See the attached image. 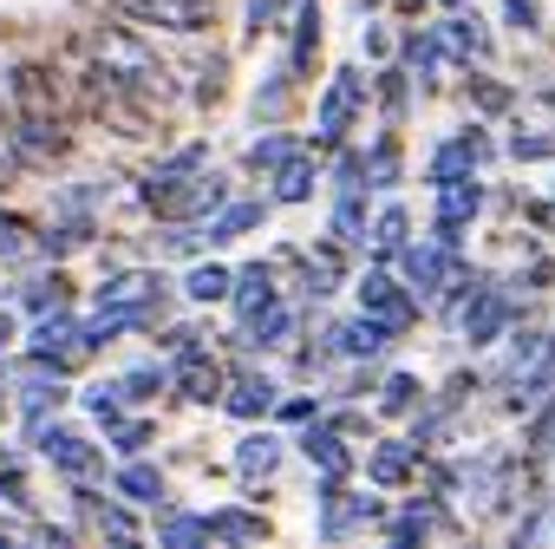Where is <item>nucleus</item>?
<instances>
[{
  "mask_svg": "<svg viewBox=\"0 0 555 549\" xmlns=\"http://www.w3.org/2000/svg\"><path fill=\"white\" fill-rule=\"evenodd\" d=\"M112 14H125L138 27H170V34H203L216 21L209 0H112Z\"/></svg>",
  "mask_w": 555,
  "mask_h": 549,
  "instance_id": "f257e3e1",
  "label": "nucleus"
},
{
  "mask_svg": "<svg viewBox=\"0 0 555 549\" xmlns=\"http://www.w3.org/2000/svg\"><path fill=\"white\" fill-rule=\"evenodd\" d=\"M360 99H366V79H360V73H340V79L327 86V99H321V138H327V144L347 131V118L360 112Z\"/></svg>",
  "mask_w": 555,
  "mask_h": 549,
  "instance_id": "f03ea898",
  "label": "nucleus"
},
{
  "mask_svg": "<svg viewBox=\"0 0 555 549\" xmlns=\"http://www.w3.org/2000/svg\"><path fill=\"white\" fill-rule=\"evenodd\" d=\"M14 99H21V118H60V79L40 66H21Z\"/></svg>",
  "mask_w": 555,
  "mask_h": 549,
  "instance_id": "7ed1b4c3",
  "label": "nucleus"
},
{
  "mask_svg": "<svg viewBox=\"0 0 555 549\" xmlns=\"http://www.w3.org/2000/svg\"><path fill=\"white\" fill-rule=\"evenodd\" d=\"M360 302H366V315L386 328V334H399L405 321H412V308H405V295L386 282V274H366V282H360Z\"/></svg>",
  "mask_w": 555,
  "mask_h": 549,
  "instance_id": "20e7f679",
  "label": "nucleus"
},
{
  "mask_svg": "<svg viewBox=\"0 0 555 549\" xmlns=\"http://www.w3.org/2000/svg\"><path fill=\"white\" fill-rule=\"evenodd\" d=\"M503 328H509V302H503L496 289H483V295L470 302V315H464V334H470V341H496Z\"/></svg>",
  "mask_w": 555,
  "mask_h": 549,
  "instance_id": "39448f33",
  "label": "nucleus"
},
{
  "mask_svg": "<svg viewBox=\"0 0 555 549\" xmlns=\"http://www.w3.org/2000/svg\"><path fill=\"white\" fill-rule=\"evenodd\" d=\"M21 151H34V157H53V151H66V131H60V118H21Z\"/></svg>",
  "mask_w": 555,
  "mask_h": 549,
  "instance_id": "423d86ee",
  "label": "nucleus"
},
{
  "mask_svg": "<svg viewBox=\"0 0 555 549\" xmlns=\"http://www.w3.org/2000/svg\"><path fill=\"white\" fill-rule=\"evenodd\" d=\"M177 386H183V399H216V393H222V373H216L203 354H190L183 373H177Z\"/></svg>",
  "mask_w": 555,
  "mask_h": 549,
  "instance_id": "0eeeda50",
  "label": "nucleus"
},
{
  "mask_svg": "<svg viewBox=\"0 0 555 549\" xmlns=\"http://www.w3.org/2000/svg\"><path fill=\"white\" fill-rule=\"evenodd\" d=\"M360 516H373V497H340V490H334V497H327V516H321V529H327V536H347Z\"/></svg>",
  "mask_w": 555,
  "mask_h": 549,
  "instance_id": "6e6552de",
  "label": "nucleus"
},
{
  "mask_svg": "<svg viewBox=\"0 0 555 549\" xmlns=\"http://www.w3.org/2000/svg\"><path fill=\"white\" fill-rule=\"evenodd\" d=\"M274 458H282V445H274L268 432H255V438H242V451H235V464H242V477H268V471H274Z\"/></svg>",
  "mask_w": 555,
  "mask_h": 549,
  "instance_id": "1a4fd4ad",
  "label": "nucleus"
},
{
  "mask_svg": "<svg viewBox=\"0 0 555 549\" xmlns=\"http://www.w3.org/2000/svg\"><path fill=\"white\" fill-rule=\"evenodd\" d=\"M334 341H340V354H379V347H386V328L366 315V321H347Z\"/></svg>",
  "mask_w": 555,
  "mask_h": 549,
  "instance_id": "9d476101",
  "label": "nucleus"
},
{
  "mask_svg": "<svg viewBox=\"0 0 555 549\" xmlns=\"http://www.w3.org/2000/svg\"><path fill=\"white\" fill-rule=\"evenodd\" d=\"M268 406H274V386H268V380H235V393H229V412L255 419V412H268Z\"/></svg>",
  "mask_w": 555,
  "mask_h": 549,
  "instance_id": "9b49d317",
  "label": "nucleus"
},
{
  "mask_svg": "<svg viewBox=\"0 0 555 549\" xmlns=\"http://www.w3.org/2000/svg\"><path fill=\"white\" fill-rule=\"evenodd\" d=\"M268 302H274V295H268V268H248L242 282H235V308H242V315H268Z\"/></svg>",
  "mask_w": 555,
  "mask_h": 549,
  "instance_id": "f8f14e48",
  "label": "nucleus"
},
{
  "mask_svg": "<svg viewBox=\"0 0 555 549\" xmlns=\"http://www.w3.org/2000/svg\"><path fill=\"white\" fill-rule=\"evenodd\" d=\"M301 451H308L327 477H340V471H347V451H340V438H334V432H308V445H301Z\"/></svg>",
  "mask_w": 555,
  "mask_h": 549,
  "instance_id": "ddd939ff",
  "label": "nucleus"
},
{
  "mask_svg": "<svg viewBox=\"0 0 555 549\" xmlns=\"http://www.w3.org/2000/svg\"><path fill=\"white\" fill-rule=\"evenodd\" d=\"M308 183H314V164H308V157H295V164H282V177H274V196H282V203H301V196H308Z\"/></svg>",
  "mask_w": 555,
  "mask_h": 549,
  "instance_id": "4468645a",
  "label": "nucleus"
},
{
  "mask_svg": "<svg viewBox=\"0 0 555 549\" xmlns=\"http://www.w3.org/2000/svg\"><path fill=\"white\" fill-rule=\"evenodd\" d=\"M373 477H379V484H405V477H412V451H405V445L373 451Z\"/></svg>",
  "mask_w": 555,
  "mask_h": 549,
  "instance_id": "2eb2a0df",
  "label": "nucleus"
},
{
  "mask_svg": "<svg viewBox=\"0 0 555 549\" xmlns=\"http://www.w3.org/2000/svg\"><path fill=\"white\" fill-rule=\"evenodd\" d=\"M118 490H125V497H138V503H157V497H164V477H157L151 464H131V471L118 477Z\"/></svg>",
  "mask_w": 555,
  "mask_h": 549,
  "instance_id": "dca6fc26",
  "label": "nucleus"
},
{
  "mask_svg": "<svg viewBox=\"0 0 555 549\" xmlns=\"http://www.w3.org/2000/svg\"><path fill=\"white\" fill-rule=\"evenodd\" d=\"M255 222H261V203H235V209H222V216H216V229H209V235L222 242V235H242V229H255Z\"/></svg>",
  "mask_w": 555,
  "mask_h": 549,
  "instance_id": "f3484780",
  "label": "nucleus"
},
{
  "mask_svg": "<svg viewBox=\"0 0 555 549\" xmlns=\"http://www.w3.org/2000/svg\"><path fill=\"white\" fill-rule=\"evenodd\" d=\"M405 274H412L418 289H431L438 282V248H405Z\"/></svg>",
  "mask_w": 555,
  "mask_h": 549,
  "instance_id": "a211bd4d",
  "label": "nucleus"
},
{
  "mask_svg": "<svg viewBox=\"0 0 555 549\" xmlns=\"http://www.w3.org/2000/svg\"><path fill=\"white\" fill-rule=\"evenodd\" d=\"M190 295H196V302L229 295V274H222V268H196V274H190Z\"/></svg>",
  "mask_w": 555,
  "mask_h": 549,
  "instance_id": "6ab92c4d",
  "label": "nucleus"
},
{
  "mask_svg": "<svg viewBox=\"0 0 555 549\" xmlns=\"http://www.w3.org/2000/svg\"><path fill=\"white\" fill-rule=\"evenodd\" d=\"M209 536H235V542H248V536H261V523H255V516H242V510H229V516H216V523H209Z\"/></svg>",
  "mask_w": 555,
  "mask_h": 549,
  "instance_id": "aec40b11",
  "label": "nucleus"
},
{
  "mask_svg": "<svg viewBox=\"0 0 555 549\" xmlns=\"http://www.w3.org/2000/svg\"><path fill=\"white\" fill-rule=\"evenodd\" d=\"M334 229H340V242H360V196H353V190L340 196V209H334Z\"/></svg>",
  "mask_w": 555,
  "mask_h": 549,
  "instance_id": "412c9836",
  "label": "nucleus"
},
{
  "mask_svg": "<svg viewBox=\"0 0 555 549\" xmlns=\"http://www.w3.org/2000/svg\"><path fill=\"white\" fill-rule=\"evenodd\" d=\"M412 399H418V380L399 373V380H386V399H379V406H386V412H412Z\"/></svg>",
  "mask_w": 555,
  "mask_h": 549,
  "instance_id": "4be33fe9",
  "label": "nucleus"
},
{
  "mask_svg": "<svg viewBox=\"0 0 555 549\" xmlns=\"http://www.w3.org/2000/svg\"><path fill=\"white\" fill-rule=\"evenodd\" d=\"M379 248H405V209H386L379 216V235H373Z\"/></svg>",
  "mask_w": 555,
  "mask_h": 549,
  "instance_id": "5701e85b",
  "label": "nucleus"
},
{
  "mask_svg": "<svg viewBox=\"0 0 555 549\" xmlns=\"http://www.w3.org/2000/svg\"><path fill=\"white\" fill-rule=\"evenodd\" d=\"M282 157H288V138H261V144L248 151V164H255V170H261V164H282Z\"/></svg>",
  "mask_w": 555,
  "mask_h": 549,
  "instance_id": "b1692460",
  "label": "nucleus"
},
{
  "mask_svg": "<svg viewBox=\"0 0 555 549\" xmlns=\"http://www.w3.org/2000/svg\"><path fill=\"white\" fill-rule=\"evenodd\" d=\"M164 536H170V542H203V536H209V523H196V516H177Z\"/></svg>",
  "mask_w": 555,
  "mask_h": 549,
  "instance_id": "393cba45",
  "label": "nucleus"
},
{
  "mask_svg": "<svg viewBox=\"0 0 555 549\" xmlns=\"http://www.w3.org/2000/svg\"><path fill=\"white\" fill-rule=\"evenodd\" d=\"M509 151H516V157H548V151H555V131H535V138H516Z\"/></svg>",
  "mask_w": 555,
  "mask_h": 549,
  "instance_id": "a878e982",
  "label": "nucleus"
},
{
  "mask_svg": "<svg viewBox=\"0 0 555 549\" xmlns=\"http://www.w3.org/2000/svg\"><path fill=\"white\" fill-rule=\"evenodd\" d=\"M295 328V315H282V308H268V321H261V334H268V347H282V334Z\"/></svg>",
  "mask_w": 555,
  "mask_h": 549,
  "instance_id": "bb28decb",
  "label": "nucleus"
},
{
  "mask_svg": "<svg viewBox=\"0 0 555 549\" xmlns=\"http://www.w3.org/2000/svg\"><path fill=\"white\" fill-rule=\"evenodd\" d=\"M529 438H535V445H555V406H548V412L529 425Z\"/></svg>",
  "mask_w": 555,
  "mask_h": 549,
  "instance_id": "cd10ccee",
  "label": "nucleus"
},
{
  "mask_svg": "<svg viewBox=\"0 0 555 549\" xmlns=\"http://www.w3.org/2000/svg\"><path fill=\"white\" fill-rule=\"evenodd\" d=\"M509 21L516 27H535V0H509Z\"/></svg>",
  "mask_w": 555,
  "mask_h": 549,
  "instance_id": "c85d7f7f",
  "label": "nucleus"
},
{
  "mask_svg": "<svg viewBox=\"0 0 555 549\" xmlns=\"http://www.w3.org/2000/svg\"><path fill=\"white\" fill-rule=\"evenodd\" d=\"M8 170H14V144L0 138V183H8Z\"/></svg>",
  "mask_w": 555,
  "mask_h": 549,
  "instance_id": "c756f323",
  "label": "nucleus"
},
{
  "mask_svg": "<svg viewBox=\"0 0 555 549\" xmlns=\"http://www.w3.org/2000/svg\"><path fill=\"white\" fill-rule=\"evenodd\" d=\"M0 347H8V321H0Z\"/></svg>",
  "mask_w": 555,
  "mask_h": 549,
  "instance_id": "7c9ffc66",
  "label": "nucleus"
}]
</instances>
